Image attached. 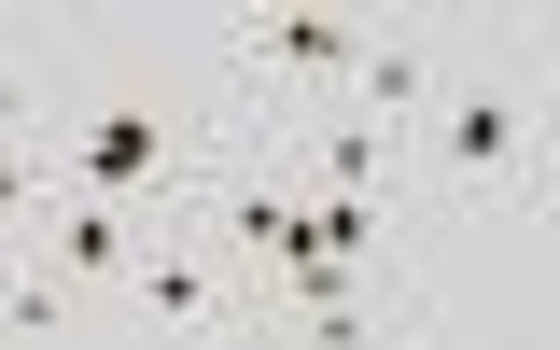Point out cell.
I'll return each instance as SVG.
<instances>
[{"instance_id":"cell-1","label":"cell","mask_w":560,"mask_h":350,"mask_svg":"<svg viewBox=\"0 0 560 350\" xmlns=\"http://www.w3.org/2000/svg\"><path fill=\"white\" fill-rule=\"evenodd\" d=\"M547 127H560V43H477L434 84V113L407 127V210L420 238L448 224H504V210H547Z\"/></svg>"},{"instance_id":"cell-2","label":"cell","mask_w":560,"mask_h":350,"mask_svg":"<svg viewBox=\"0 0 560 350\" xmlns=\"http://www.w3.org/2000/svg\"><path fill=\"white\" fill-rule=\"evenodd\" d=\"M113 294H127L168 350H238V337H253V280L224 267L197 224H154V238H140V267L113 280Z\"/></svg>"}]
</instances>
